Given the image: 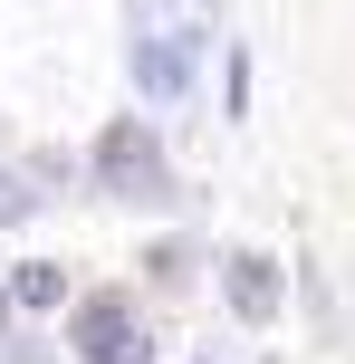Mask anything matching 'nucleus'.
<instances>
[{"label":"nucleus","instance_id":"obj_1","mask_svg":"<svg viewBox=\"0 0 355 364\" xmlns=\"http://www.w3.org/2000/svg\"><path fill=\"white\" fill-rule=\"evenodd\" d=\"M96 182H106L115 201H164V144H154L134 115H115V125L96 134Z\"/></svg>","mask_w":355,"mask_h":364},{"label":"nucleus","instance_id":"obj_2","mask_svg":"<svg viewBox=\"0 0 355 364\" xmlns=\"http://www.w3.org/2000/svg\"><path fill=\"white\" fill-rule=\"evenodd\" d=\"M192 58H202V29H183V19H173V29H144L134 38V96H144V106H173V96L192 87Z\"/></svg>","mask_w":355,"mask_h":364},{"label":"nucleus","instance_id":"obj_3","mask_svg":"<svg viewBox=\"0 0 355 364\" xmlns=\"http://www.w3.org/2000/svg\"><path fill=\"white\" fill-rule=\"evenodd\" d=\"M221 297H231V316H240V326H269V316L288 307V288H279V259H260V250L221 259Z\"/></svg>","mask_w":355,"mask_h":364},{"label":"nucleus","instance_id":"obj_4","mask_svg":"<svg viewBox=\"0 0 355 364\" xmlns=\"http://www.w3.org/2000/svg\"><path fill=\"white\" fill-rule=\"evenodd\" d=\"M77 346H87V364H154V336L134 326L115 297H96V307L77 316Z\"/></svg>","mask_w":355,"mask_h":364},{"label":"nucleus","instance_id":"obj_5","mask_svg":"<svg viewBox=\"0 0 355 364\" xmlns=\"http://www.w3.org/2000/svg\"><path fill=\"white\" fill-rule=\"evenodd\" d=\"M10 297L19 307H58V297H68V269H58V259H29V269L10 278Z\"/></svg>","mask_w":355,"mask_h":364},{"label":"nucleus","instance_id":"obj_6","mask_svg":"<svg viewBox=\"0 0 355 364\" xmlns=\"http://www.w3.org/2000/svg\"><path fill=\"white\" fill-rule=\"evenodd\" d=\"M29 211H38V192H29L19 173H0V230H10V220H29Z\"/></svg>","mask_w":355,"mask_h":364}]
</instances>
